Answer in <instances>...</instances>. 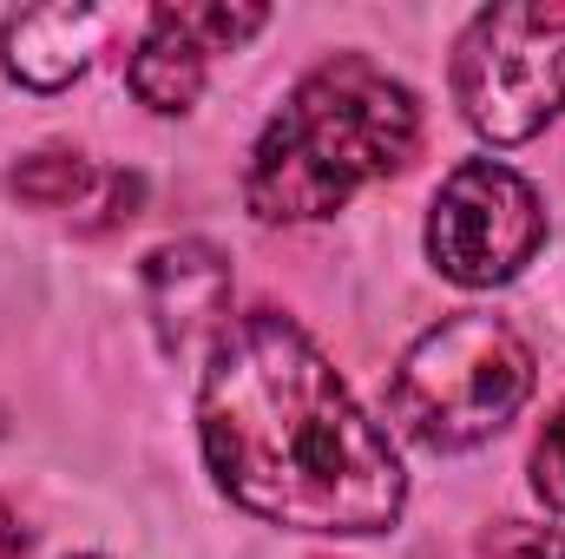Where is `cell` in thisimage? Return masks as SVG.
<instances>
[{
	"instance_id": "obj_12",
	"label": "cell",
	"mask_w": 565,
	"mask_h": 559,
	"mask_svg": "<svg viewBox=\"0 0 565 559\" xmlns=\"http://www.w3.org/2000/svg\"><path fill=\"white\" fill-rule=\"evenodd\" d=\"M26 547H33V540H26V527H20V514H13V507L0 500V559H20Z\"/></svg>"
},
{
	"instance_id": "obj_1",
	"label": "cell",
	"mask_w": 565,
	"mask_h": 559,
	"mask_svg": "<svg viewBox=\"0 0 565 559\" xmlns=\"http://www.w3.org/2000/svg\"><path fill=\"white\" fill-rule=\"evenodd\" d=\"M198 441L211 481L289 534H388L408 474L335 362L282 309L217 329L198 376Z\"/></svg>"
},
{
	"instance_id": "obj_9",
	"label": "cell",
	"mask_w": 565,
	"mask_h": 559,
	"mask_svg": "<svg viewBox=\"0 0 565 559\" xmlns=\"http://www.w3.org/2000/svg\"><path fill=\"white\" fill-rule=\"evenodd\" d=\"M99 184H106V171H93L79 151H33V158L13 171V191L33 198V204H46V211H73V204H86V191H99Z\"/></svg>"
},
{
	"instance_id": "obj_11",
	"label": "cell",
	"mask_w": 565,
	"mask_h": 559,
	"mask_svg": "<svg viewBox=\"0 0 565 559\" xmlns=\"http://www.w3.org/2000/svg\"><path fill=\"white\" fill-rule=\"evenodd\" d=\"M500 559H565V534L559 527H507Z\"/></svg>"
},
{
	"instance_id": "obj_10",
	"label": "cell",
	"mask_w": 565,
	"mask_h": 559,
	"mask_svg": "<svg viewBox=\"0 0 565 559\" xmlns=\"http://www.w3.org/2000/svg\"><path fill=\"white\" fill-rule=\"evenodd\" d=\"M533 494H540L553 514H565V402L553 409L540 447H533Z\"/></svg>"
},
{
	"instance_id": "obj_5",
	"label": "cell",
	"mask_w": 565,
	"mask_h": 559,
	"mask_svg": "<svg viewBox=\"0 0 565 559\" xmlns=\"http://www.w3.org/2000/svg\"><path fill=\"white\" fill-rule=\"evenodd\" d=\"M546 244V204L540 191L500 165L467 158L447 171V184L427 204V257L460 289H500L513 283Z\"/></svg>"
},
{
	"instance_id": "obj_7",
	"label": "cell",
	"mask_w": 565,
	"mask_h": 559,
	"mask_svg": "<svg viewBox=\"0 0 565 559\" xmlns=\"http://www.w3.org/2000/svg\"><path fill=\"white\" fill-rule=\"evenodd\" d=\"M145 303H151V323H158V342L171 356H191V349H211L217 329L231 323V271L211 244L184 238V244H164L145 257Z\"/></svg>"
},
{
	"instance_id": "obj_2",
	"label": "cell",
	"mask_w": 565,
	"mask_h": 559,
	"mask_svg": "<svg viewBox=\"0 0 565 559\" xmlns=\"http://www.w3.org/2000/svg\"><path fill=\"white\" fill-rule=\"evenodd\" d=\"M422 145L415 93L362 53L322 60L264 126L244 165V204L257 224L335 218L355 191L402 171Z\"/></svg>"
},
{
	"instance_id": "obj_6",
	"label": "cell",
	"mask_w": 565,
	"mask_h": 559,
	"mask_svg": "<svg viewBox=\"0 0 565 559\" xmlns=\"http://www.w3.org/2000/svg\"><path fill=\"white\" fill-rule=\"evenodd\" d=\"M264 27H270V7H158L145 20L126 80H132V93L151 113L178 119V113L198 106L211 53H231Z\"/></svg>"
},
{
	"instance_id": "obj_4",
	"label": "cell",
	"mask_w": 565,
	"mask_h": 559,
	"mask_svg": "<svg viewBox=\"0 0 565 559\" xmlns=\"http://www.w3.org/2000/svg\"><path fill=\"white\" fill-rule=\"evenodd\" d=\"M454 106L487 145H526L565 106V7H487L454 46Z\"/></svg>"
},
{
	"instance_id": "obj_3",
	"label": "cell",
	"mask_w": 565,
	"mask_h": 559,
	"mask_svg": "<svg viewBox=\"0 0 565 559\" xmlns=\"http://www.w3.org/2000/svg\"><path fill=\"white\" fill-rule=\"evenodd\" d=\"M533 395V349L513 323L460 309L440 316L402 356L388 382V415L427 454H460L493 441Z\"/></svg>"
},
{
	"instance_id": "obj_13",
	"label": "cell",
	"mask_w": 565,
	"mask_h": 559,
	"mask_svg": "<svg viewBox=\"0 0 565 559\" xmlns=\"http://www.w3.org/2000/svg\"><path fill=\"white\" fill-rule=\"evenodd\" d=\"M86 559H93V553H86Z\"/></svg>"
},
{
	"instance_id": "obj_8",
	"label": "cell",
	"mask_w": 565,
	"mask_h": 559,
	"mask_svg": "<svg viewBox=\"0 0 565 559\" xmlns=\"http://www.w3.org/2000/svg\"><path fill=\"white\" fill-rule=\"evenodd\" d=\"M99 40H106V13L99 7H73V0L26 7V13H13L0 27V66H7V80H20L33 93H60V86H73L93 66Z\"/></svg>"
}]
</instances>
